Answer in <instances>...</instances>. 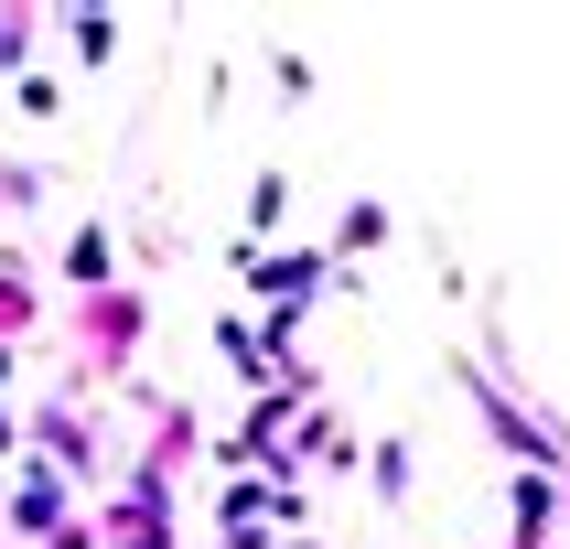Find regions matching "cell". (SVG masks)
<instances>
[{"label":"cell","mask_w":570,"mask_h":549,"mask_svg":"<svg viewBox=\"0 0 570 549\" xmlns=\"http://www.w3.org/2000/svg\"><path fill=\"white\" fill-rule=\"evenodd\" d=\"M334 248H387V205H345V226H334Z\"/></svg>","instance_id":"obj_7"},{"label":"cell","mask_w":570,"mask_h":549,"mask_svg":"<svg viewBox=\"0 0 570 549\" xmlns=\"http://www.w3.org/2000/svg\"><path fill=\"white\" fill-rule=\"evenodd\" d=\"M32 55V22H22V11H0V65H22Z\"/></svg>","instance_id":"obj_10"},{"label":"cell","mask_w":570,"mask_h":549,"mask_svg":"<svg viewBox=\"0 0 570 549\" xmlns=\"http://www.w3.org/2000/svg\"><path fill=\"white\" fill-rule=\"evenodd\" d=\"M108 269H119V248H108V226H76V237H65V281H76V291L97 302V291H108Z\"/></svg>","instance_id":"obj_3"},{"label":"cell","mask_w":570,"mask_h":549,"mask_svg":"<svg viewBox=\"0 0 570 549\" xmlns=\"http://www.w3.org/2000/svg\"><path fill=\"white\" fill-rule=\"evenodd\" d=\"M0 452H11V420H0Z\"/></svg>","instance_id":"obj_12"},{"label":"cell","mask_w":570,"mask_h":549,"mask_svg":"<svg viewBox=\"0 0 570 549\" xmlns=\"http://www.w3.org/2000/svg\"><path fill=\"white\" fill-rule=\"evenodd\" d=\"M65 43H76L87 65H108L119 55V11H65Z\"/></svg>","instance_id":"obj_5"},{"label":"cell","mask_w":570,"mask_h":549,"mask_svg":"<svg viewBox=\"0 0 570 549\" xmlns=\"http://www.w3.org/2000/svg\"><path fill=\"white\" fill-rule=\"evenodd\" d=\"M32 442H43V452H55V463H65V474H87V463H97V452H87V420H76V410H65V399H43V410H32Z\"/></svg>","instance_id":"obj_2"},{"label":"cell","mask_w":570,"mask_h":549,"mask_svg":"<svg viewBox=\"0 0 570 549\" xmlns=\"http://www.w3.org/2000/svg\"><path fill=\"white\" fill-rule=\"evenodd\" d=\"M11 517H22V528H43V539H55V528H65V496H55V484H43V474H32L22 496H11Z\"/></svg>","instance_id":"obj_6"},{"label":"cell","mask_w":570,"mask_h":549,"mask_svg":"<svg viewBox=\"0 0 570 549\" xmlns=\"http://www.w3.org/2000/svg\"><path fill=\"white\" fill-rule=\"evenodd\" d=\"M507 528H517L507 549H560V528H570V474H517L507 484Z\"/></svg>","instance_id":"obj_1"},{"label":"cell","mask_w":570,"mask_h":549,"mask_svg":"<svg viewBox=\"0 0 570 549\" xmlns=\"http://www.w3.org/2000/svg\"><path fill=\"white\" fill-rule=\"evenodd\" d=\"M22 323H32V291H22V269H0V345H11Z\"/></svg>","instance_id":"obj_8"},{"label":"cell","mask_w":570,"mask_h":549,"mask_svg":"<svg viewBox=\"0 0 570 549\" xmlns=\"http://www.w3.org/2000/svg\"><path fill=\"white\" fill-rule=\"evenodd\" d=\"M281 205H291V184H281V173H258V194H248V226H281Z\"/></svg>","instance_id":"obj_9"},{"label":"cell","mask_w":570,"mask_h":549,"mask_svg":"<svg viewBox=\"0 0 570 549\" xmlns=\"http://www.w3.org/2000/svg\"><path fill=\"white\" fill-rule=\"evenodd\" d=\"M0 388H11V345H0Z\"/></svg>","instance_id":"obj_11"},{"label":"cell","mask_w":570,"mask_h":549,"mask_svg":"<svg viewBox=\"0 0 570 549\" xmlns=\"http://www.w3.org/2000/svg\"><path fill=\"white\" fill-rule=\"evenodd\" d=\"M366 484H377V507H410V484H420L410 442H377V452H366Z\"/></svg>","instance_id":"obj_4"}]
</instances>
